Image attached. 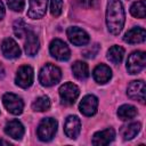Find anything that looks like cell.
I'll return each instance as SVG.
<instances>
[{
  "instance_id": "obj_1",
  "label": "cell",
  "mask_w": 146,
  "mask_h": 146,
  "mask_svg": "<svg viewBox=\"0 0 146 146\" xmlns=\"http://www.w3.org/2000/svg\"><path fill=\"white\" fill-rule=\"evenodd\" d=\"M125 16H124V9L120 0H108L107 2V9H106V24L108 31L117 35L124 25Z\"/></svg>"
},
{
  "instance_id": "obj_2",
  "label": "cell",
  "mask_w": 146,
  "mask_h": 146,
  "mask_svg": "<svg viewBox=\"0 0 146 146\" xmlns=\"http://www.w3.org/2000/svg\"><path fill=\"white\" fill-rule=\"evenodd\" d=\"M60 79H62V71L52 64H46L39 73V81L42 86L46 87H51L58 83Z\"/></svg>"
},
{
  "instance_id": "obj_3",
  "label": "cell",
  "mask_w": 146,
  "mask_h": 146,
  "mask_svg": "<svg viewBox=\"0 0 146 146\" xmlns=\"http://www.w3.org/2000/svg\"><path fill=\"white\" fill-rule=\"evenodd\" d=\"M57 131V121L52 117L43 119L38 127V137L42 141H49Z\"/></svg>"
},
{
  "instance_id": "obj_4",
  "label": "cell",
  "mask_w": 146,
  "mask_h": 146,
  "mask_svg": "<svg viewBox=\"0 0 146 146\" xmlns=\"http://www.w3.org/2000/svg\"><path fill=\"white\" fill-rule=\"evenodd\" d=\"M80 89L72 82H66L59 88V96L64 105H73L75 99L79 97Z\"/></svg>"
},
{
  "instance_id": "obj_5",
  "label": "cell",
  "mask_w": 146,
  "mask_h": 146,
  "mask_svg": "<svg viewBox=\"0 0 146 146\" xmlns=\"http://www.w3.org/2000/svg\"><path fill=\"white\" fill-rule=\"evenodd\" d=\"M146 64V56L143 51L132 52L127 60V70L130 74H138Z\"/></svg>"
},
{
  "instance_id": "obj_6",
  "label": "cell",
  "mask_w": 146,
  "mask_h": 146,
  "mask_svg": "<svg viewBox=\"0 0 146 146\" xmlns=\"http://www.w3.org/2000/svg\"><path fill=\"white\" fill-rule=\"evenodd\" d=\"M2 102H3V105L7 108V111L14 115H18L23 112L24 103H23L22 98L18 97L17 95L11 94V92H7L2 97Z\"/></svg>"
},
{
  "instance_id": "obj_7",
  "label": "cell",
  "mask_w": 146,
  "mask_h": 146,
  "mask_svg": "<svg viewBox=\"0 0 146 146\" xmlns=\"http://www.w3.org/2000/svg\"><path fill=\"white\" fill-rule=\"evenodd\" d=\"M49 51H50L51 56L58 60H67L71 57V51H70L67 44L60 39H54L50 42Z\"/></svg>"
},
{
  "instance_id": "obj_8",
  "label": "cell",
  "mask_w": 146,
  "mask_h": 146,
  "mask_svg": "<svg viewBox=\"0 0 146 146\" xmlns=\"http://www.w3.org/2000/svg\"><path fill=\"white\" fill-rule=\"evenodd\" d=\"M33 70L29 65L21 66L17 71L15 82L21 88H29L33 82Z\"/></svg>"
},
{
  "instance_id": "obj_9",
  "label": "cell",
  "mask_w": 146,
  "mask_h": 146,
  "mask_svg": "<svg viewBox=\"0 0 146 146\" xmlns=\"http://www.w3.org/2000/svg\"><path fill=\"white\" fill-rule=\"evenodd\" d=\"M66 34H67V38L68 40L75 44V46H84L89 42L90 38L88 35L87 32H84L82 29L80 27H76V26H71L67 29L66 31Z\"/></svg>"
},
{
  "instance_id": "obj_10",
  "label": "cell",
  "mask_w": 146,
  "mask_h": 146,
  "mask_svg": "<svg viewBox=\"0 0 146 146\" xmlns=\"http://www.w3.org/2000/svg\"><path fill=\"white\" fill-rule=\"evenodd\" d=\"M127 94L131 99L144 104L145 103V82L143 80L132 81L128 86Z\"/></svg>"
},
{
  "instance_id": "obj_11",
  "label": "cell",
  "mask_w": 146,
  "mask_h": 146,
  "mask_svg": "<svg viewBox=\"0 0 146 146\" xmlns=\"http://www.w3.org/2000/svg\"><path fill=\"white\" fill-rule=\"evenodd\" d=\"M98 106V99L94 95H87L82 98V100L79 104L80 112L86 116H91L97 112Z\"/></svg>"
},
{
  "instance_id": "obj_12",
  "label": "cell",
  "mask_w": 146,
  "mask_h": 146,
  "mask_svg": "<svg viewBox=\"0 0 146 146\" xmlns=\"http://www.w3.org/2000/svg\"><path fill=\"white\" fill-rule=\"evenodd\" d=\"M64 131L68 138L75 139L81 131V122H80L79 117L75 115H70L65 121Z\"/></svg>"
},
{
  "instance_id": "obj_13",
  "label": "cell",
  "mask_w": 146,
  "mask_h": 146,
  "mask_svg": "<svg viewBox=\"0 0 146 146\" xmlns=\"http://www.w3.org/2000/svg\"><path fill=\"white\" fill-rule=\"evenodd\" d=\"M1 51L6 58L14 59L21 56V49L16 41L11 38H7L1 43Z\"/></svg>"
},
{
  "instance_id": "obj_14",
  "label": "cell",
  "mask_w": 146,
  "mask_h": 146,
  "mask_svg": "<svg viewBox=\"0 0 146 146\" xmlns=\"http://www.w3.org/2000/svg\"><path fill=\"white\" fill-rule=\"evenodd\" d=\"M47 2L48 0H30V8L27 11V16L33 19L41 18L46 14Z\"/></svg>"
},
{
  "instance_id": "obj_15",
  "label": "cell",
  "mask_w": 146,
  "mask_h": 146,
  "mask_svg": "<svg viewBox=\"0 0 146 146\" xmlns=\"http://www.w3.org/2000/svg\"><path fill=\"white\" fill-rule=\"evenodd\" d=\"M115 137V131L112 128H107L105 130L98 131L92 137V145H97V146H103V145H108Z\"/></svg>"
},
{
  "instance_id": "obj_16",
  "label": "cell",
  "mask_w": 146,
  "mask_h": 146,
  "mask_svg": "<svg viewBox=\"0 0 146 146\" xmlns=\"http://www.w3.org/2000/svg\"><path fill=\"white\" fill-rule=\"evenodd\" d=\"M145 39H146V31L143 27H132L123 36V40L130 44L141 43L145 41Z\"/></svg>"
},
{
  "instance_id": "obj_17",
  "label": "cell",
  "mask_w": 146,
  "mask_h": 146,
  "mask_svg": "<svg viewBox=\"0 0 146 146\" xmlns=\"http://www.w3.org/2000/svg\"><path fill=\"white\" fill-rule=\"evenodd\" d=\"M5 132L14 139H21L24 135V127L18 120H10L5 125Z\"/></svg>"
},
{
  "instance_id": "obj_18",
  "label": "cell",
  "mask_w": 146,
  "mask_h": 146,
  "mask_svg": "<svg viewBox=\"0 0 146 146\" xmlns=\"http://www.w3.org/2000/svg\"><path fill=\"white\" fill-rule=\"evenodd\" d=\"M92 74H94L95 81L98 82V83H100V84H104V83L108 82L110 79L112 78V71H111V68H110L107 65H105V64H99V65H97V66L95 67Z\"/></svg>"
},
{
  "instance_id": "obj_19",
  "label": "cell",
  "mask_w": 146,
  "mask_h": 146,
  "mask_svg": "<svg viewBox=\"0 0 146 146\" xmlns=\"http://www.w3.org/2000/svg\"><path fill=\"white\" fill-rule=\"evenodd\" d=\"M25 52L29 55V56H34L36 55L39 48H40V42H39V39L38 36L32 32V31H29L27 34H26V40H25Z\"/></svg>"
},
{
  "instance_id": "obj_20",
  "label": "cell",
  "mask_w": 146,
  "mask_h": 146,
  "mask_svg": "<svg viewBox=\"0 0 146 146\" xmlns=\"http://www.w3.org/2000/svg\"><path fill=\"white\" fill-rule=\"evenodd\" d=\"M139 130H140V123L132 122V123H129L127 125H123L120 130V133L124 140H130L133 137H136V135L139 132Z\"/></svg>"
},
{
  "instance_id": "obj_21",
  "label": "cell",
  "mask_w": 146,
  "mask_h": 146,
  "mask_svg": "<svg viewBox=\"0 0 146 146\" xmlns=\"http://www.w3.org/2000/svg\"><path fill=\"white\" fill-rule=\"evenodd\" d=\"M72 72H73V75L79 80H84L89 75L88 65L86 63H83V62H80V60L75 62L72 65Z\"/></svg>"
},
{
  "instance_id": "obj_22",
  "label": "cell",
  "mask_w": 146,
  "mask_h": 146,
  "mask_svg": "<svg viewBox=\"0 0 146 146\" xmlns=\"http://www.w3.org/2000/svg\"><path fill=\"white\" fill-rule=\"evenodd\" d=\"M136 115H137V110H136V107L132 106V105L125 104V105L120 106L119 110H117V116H119V119H121V120H123V121H125V120H131V119H133Z\"/></svg>"
},
{
  "instance_id": "obj_23",
  "label": "cell",
  "mask_w": 146,
  "mask_h": 146,
  "mask_svg": "<svg viewBox=\"0 0 146 146\" xmlns=\"http://www.w3.org/2000/svg\"><path fill=\"white\" fill-rule=\"evenodd\" d=\"M124 56V49L120 46H113L107 51V58L113 64H120Z\"/></svg>"
},
{
  "instance_id": "obj_24",
  "label": "cell",
  "mask_w": 146,
  "mask_h": 146,
  "mask_svg": "<svg viewBox=\"0 0 146 146\" xmlns=\"http://www.w3.org/2000/svg\"><path fill=\"white\" fill-rule=\"evenodd\" d=\"M130 13L133 17L137 18H145L146 16V6H145V0H139L137 2H133L131 8H130Z\"/></svg>"
},
{
  "instance_id": "obj_25",
  "label": "cell",
  "mask_w": 146,
  "mask_h": 146,
  "mask_svg": "<svg viewBox=\"0 0 146 146\" xmlns=\"http://www.w3.org/2000/svg\"><path fill=\"white\" fill-rule=\"evenodd\" d=\"M49 107H50V99L47 96H41V97L36 98L32 104V110H34L36 112L48 111Z\"/></svg>"
},
{
  "instance_id": "obj_26",
  "label": "cell",
  "mask_w": 146,
  "mask_h": 146,
  "mask_svg": "<svg viewBox=\"0 0 146 146\" xmlns=\"http://www.w3.org/2000/svg\"><path fill=\"white\" fill-rule=\"evenodd\" d=\"M14 33L17 38H23L27 34V32L30 31L29 30V26L22 19V18H18L14 22Z\"/></svg>"
},
{
  "instance_id": "obj_27",
  "label": "cell",
  "mask_w": 146,
  "mask_h": 146,
  "mask_svg": "<svg viewBox=\"0 0 146 146\" xmlns=\"http://www.w3.org/2000/svg\"><path fill=\"white\" fill-rule=\"evenodd\" d=\"M63 10V0H51L50 2V13L52 16L58 17Z\"/></svg>"
},
{
  "instance_id": "obj_28",
  "label": "cell",
  "mask_w": 146,
  "mask_h": 146,
  "mask_svg": "<svg viewBox=\"0 0 146 146\" xmlns=\"http://www.w3.org/2000/svg\"><path fill=\"white\" fill-rule=\"evenodd\" d=\"M8 7L14 11H22L24 9V0H7Z\"/></svg>"
},
{
  "instance_id": "obj_29",
  "label": "cell",
  "mask_w": 146,
  "mask_h": 146,
  "mask_svg": "<svg viewBox=\"0 0 146 146\" xmlns=\"http://www.w3.org/2000/svg\"><path fill=\"white\" fill-rule=\"evenodd\" d=\"M98 51H99V44H98V43H95V44H92L91 47L84 49L82 54H83V56L87 57V58H94V57L98 54Z\"/></svg>"
},
{
  "instance_id": "obj_30",
  "label": "cell",
  "mask_w": 146,
  "mask_h": 146,
  "mask_svg": "<svg viewBox=\"0 0 146 146\" xmlns=\"http://www.w3.org/2000/svg\"><path fill=\"white\" fill-rule=\"evenodd\" d=\"M75 1L80 7H84V8L94 7L96 3V0H75Z\"/></svg>"
},
{
  "instance_id": "obj_31",
  "label": "cell",
  "mask_w": 146,
  "mask_h": 146,
  "mask_svg": "<svg viewBox=\"0 0 146 146\" xmlns=\"http://www.w3.org/2000/svg\"><path fill=\"white\" fill-rule=\"evenodd\" d=\"M3 16H5V6H3V3H2L1 0H0V19H1Z\"/></svg>"
},
{
  "instance_id": "obj_32",
  "label": "cell",
  "mask_w": 146,
  "mask_h": 146,
  "mask_svg": "<svg viewBox=\"0 0 146 146\" xmlns=\"http://www.w3.org/2000/svg\"><path fill=\"white\" fill-rule=\"evenodd\" d=\"M5 76V68H3V66L0 64V79H2Z\"/></svg>"
},
{
  "instance_id": "obj_33",
  "label": "cell",
  "mask_w": 146,
  "mask_h": 146,
  "mask_svg": "<svg viewBox=\"0 0 146 146\" xmlns=\"http://www.w3.org/2000/svg\"><path fill=\"white\" fill-rule=\"evenodd\" d=\"M0 145H10V143H9V141H7V140L0 139Z\"/></svg>"
}]
</instances>
